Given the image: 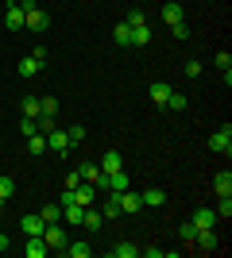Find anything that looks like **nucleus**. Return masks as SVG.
I'll return each instance as SVG.
<instances>
[{
	"mask_svg": "<svg viewBox=\"0 0 232 258\" xmlns=\"http://www.w3.org/2000/svg\"><path fill=\"white\" fill-rule=\"evenodd\" d=\"M43 239H47V247H51V250H66L70 235L62 231V220H58V224H47L43 227Z\"/></svg>",
	"mask_w": 232,
	"mask_h": 258,
	"instance_id": "obj_1",
	"label": "nucleus"
},
{
	"mask_svg": "<svg viewBox=\"0 0 232 258\" xmlns=\"http://www.w3.org/2000/svg\"><path fill=\"white\" fill-rule=\"evenodd\" d=\"M77 173H81V181H89V185H101V189L109 185V173L101 170V166H93V162H81V166H77Z\"/></svg>",
	"mask_w": 232,
	"mask_h": 258,
	"instance_id": "obj_2",
	"label": "nucleus"
},
{
	"mask_svg": "<svg viewBox=\"0 0 232 258\" xmlns=\"http://www.w3.org/2000/svg\"><path fill=\"white\" fill-rule=\"evenodd\" d=\"M20 8H23V4H20ZM47 23H51V20H47V12H39L35 4H31V8H23V27H27V31H47Z\"/></svg>",
	"mask_w": 232,
	"mask_h": 258,
	"instance_id": "obj_3",
	"label": "nucleus"
},
{
	"mask_svg": "<svg viewBox=\"0 0 232 258\" xmlns=\"http://www.w3.org/2000/svg\"><path fill=\"white\" fill-rule=\"evenodd\" d=\"M116 201H120V212H124V216H135L140 208H144V201H140V193H135V189H124V193H116Z\"/></svg>",
	"mask_w": 232,
	"mask_h": 258,
	"instance_id": "obj_4",
	"label": "nucleus"
},
{
	"mask_svg": "<svg viewBox=\"0 0 232 258\" xmlns=\"http://www.w3.org/2000/svg\"><path fill=\"white\" fill-rule=\"evenodd\" d=\"M209 151H224V154L232 151V127H228V123H224L221 131H213V135H209Z\"/></svg>",
	"mask_w": 232,
	"mask_h": 258,
	"instance_id": "obj_5",
	"label": "nucleus"
},
{
	"mask_svg": "<svg viewBox=\"0 0 232 258\" xmlns=\"http://www.w3.org/2000/svg\"><path fill=\"white\" fill-rule=\"evenodd\" d=\"M23 254H27V258H47V254H51V247H47V239H43V235H27V247H23Z\"/></svg>",
	"mask_w": 232,
	"mask_h": 258,
	"instance_id": "obj_6",
	"label": "nucleus"
},
{
	"mask_svg": "<svg viewBox=\"0 0 232 258\" xmlns=\"http://www.w3.org/2000/svg\"><path fill=\"white\" fill-rule=\"evenodd\" d=\"M47 151H55V154H66L70 151V139H66V131H47Z\"/></svg>",
	"mask_w": 232,
	"mask_h": 258,
	"instance_id": "obj_7",
	"label": "nucleus"
},
{
	"mask_svg": "<svg viewBox=\"0 0 232 258\" xmlns=\"http://www.w3.org/2000/svg\"><path fill=\"white\" fill-rule=\"evenodd\" d=\"M182 20H186V8H182L178 0L163 4V23H166V27H174V23H182Z\"/></svg>",
	"mask_w": 232,
	"mask_h": 258,
	"instance_id": "obj_8",
	"label": "nucleus"
},
{
	"mask_svg": "<svg viewBox=\"0 0 232 258\" xmlns=\"http://www.w3.org/2000/svg\"><path fill=\"white\" fill-rule=\"evenodd\" d=\"M194 247H198V250H213V247H217V231H213V227H198Z\"/></svg>",
	"mask_w": 232,
	"mask_h": 258,
	"instance_id": "obj_9",
	"label": "nucleus"
},
{
	"mask_svg": "<svg viewBox=\"0 0 232 258\" xmlns=\"http://www.w3.org/2000/svg\"><path fill=\"white\" fill-rule=\"evenodd\" d=\"M70 197H74L81 208L93 205V197H97V185H77V189H70Z\"/></svg>",
	"mask_w": 232,
	"mask_h": 258,
	"instance_id": "obj_10",
	"label": "nucleus"
},
{
	"mask_svg": "<svg viewBox=\"0 0 232 258\" xmlns=\"http://www.w3.org/2000/svg\"><path fill=\"white\" fill-rule=\"evenodd\" d=\"M105 189H112V193H124V189H132V177H128V170L109 173V185H105Z\"/></svg>",
	"mask_w": 232,
	"mask_h": 258,
	"instance_id": "obj_11",
	"label": "nucleus"
},
{
	"mask_svg": "<svg viewBox=\"0 0 232 258\" xmlns=\"http://www.w3.org/2000/svg\"><path fill=\"white\" fill-rule=\"evenodd\" d=\"M4 23H8V31H23V8H20V0H16V4H8Z\"/></svg>",
	"mask_w": 232,
	"mask_h": 258,
	"instance_id": "obj_12",
	"label": "nucleus"
},
{
	"mask_svg": "<svg viewBox=\"0 0 232 258\" xmlns=\"http://www.w3.org/2000/svg\"><path fill=\"white\" fill-rule=\"evenodd\" d=\"M20 227H23V235H43L47 220H43V216H23V220H20Z\"/></svg>",
	"mask_w": 232,
	"mask_h": 258,
	"instance_id": "obj_13",
	"label": "nucleus"
},
{
	"mask_svg": "<svg viewBox=\"0 0 232 258\" xmlns=\"http://www.w3.org/2000/svg\"><path fill=\"white\" fill-rule=\"evenodd\" d=\"M16 70H20V77H35L39 70H43V62H39L35 54H27V58H20V66H16Z\"/></svg>",
	"mask_w": 232,
	"mask_h": 258,
	"instance_id": "obj_14",
	"label": "nucleus"
},
{
	"mask_svg": "<svg viewBox=\"0 0 232 258\" xmlns=\"http://www.w3.org/2000/svg\"><path fill=\"white\" fill-rule=\"evenodd\" d=\"M62 254H70V258H89L93 254V247H89L85 239H74V243H66V250Z\"/></svg>",
	"mask_w": 232,
	"mask_h": 258,
	"instance_id": "obj_15",
	"label": "nucleus"
},
{
	"mask_svg": "<svg viewBox=\"0 0 232 258\" xmlns=\"http://www.w3.org/2000/svg\"><path fill=\"white\" fill-rule=\"evenodd\" d=\"M101 170H105V173L124 170V154H120V151H109V154H105V162H101Z\"/></svg>",
	"mask_w": 232,
	"mask_h": 258,
	"instance_id": "obj_16",
	"label": "nucleus"
},
{
	"mask_svg": "<svg viewBox=\"0 0 232 258\" xmlns=\"http://www.w3.org/2000/svg\"><path fill=\"white\" fill-rule=\"evenodd\" d=\"M213 62H217V70L224 74V85H232V54H228V50H221L217 58H213Z\"/></svg>",
	"mask_w": 232,
	"mask_h": 258,
	"instance_id": "obj_17",
	"label": "nucleus"
},
{
	"mask_svg": "<svg viewBox=\"0 0 232 258\" xmlns=\"http://www.w3.org/2000/svg\"><path fill=\"white\" fill-rule=\"evenodd\" d=\"M194 227H217V212L213 208H198L194 212Z\"/></svg>",
	"mask_w": 232,
	"mask_h": 258,
	"instance_id": "obj_18",
	"label": "nucleus"
},
{
	"mask_svg": "<svg viewBox=\"0 0 232 258\" xmlns=\"http://www.w3.org/2000/svg\"><path fill=\"white\" fill-rule=\"evenodd\" d=\"M140 201H144V208H159L166 205V193L163 189H147V193H140Z\"/></svg>",
	"mask_w": 232,
	"mask_h": 258,
	"instance_id": "obj_19",
	"label": "nucleus"
},
{
	"mask_svg": "<svg viewBox=\"0 0 232 258\" xmlns=\"http://www.w3.org/2000/svg\"><path fill=\"white\" fill-rule=\"evenodd\" d=\"M112 43L116 46H132V27H128V23H116V27H112Z\"/></svg>",
	"mask_w": 232,
	"mask_h": 258,
	"instance_id": "obj_20",
	"label": "nucleus"
},
{
	"mask_svg": "<svg viewBox=\"0 0 232 258\" xmlns=\"http://www.w3.org/2000/svg\"><path fill=\"white\" fill-rule=\"evenodd\" d=\"M213 189H217V197H232V173L221 170V173H217V181H213Z\"/></svg>",
	"mask_w": 232,
	"mask_h": 258,
	"instance_id": "obj_21",
	"label": "nucleus"
},
{
	"mask_svg": "<svg viewBox=\"0 0 232 258\" xmlns=\"http://www.w3.org/2000/svg\"><path fill=\"white\" fill-rule=\"evenodd\" d=\"M147 93H151V100H155V104L163 108V104H166V97H170V85H166V81H155V85L147 89Z\"/></svg>",
	"mask_w": 232,
	"mask_h": 258,
	"instance_id": "obj_22",
	"label": "nucleus"
},
{
	"mask_svg": "<svg viewBox=\"0 0 232 258\" xmlns=\"http://www.w3.org/2000/svg\"><path fill=\"white\" fill-rule=\"evenodd\" d=\"M39 116H43V119H55L58 116V100L55 97H39Z\"/></svg>",
	"mask_w": 232,
	"mask_h": 258,
	"instance_id": "obj_23",
	"label": "nucleus"
},
{
	"mask_svg": "<svg viewBox=\"0 0 232 258\" xmlns=\"http://www.w3.org/2000/svg\"><path fill=\"white\" fill-rule=\"evenodd\" d=\"M27 151H31V154H47V135H43V131L27 135Z\"/></svg>",
	"mask_w": 232,
	"mask_h": 258,
	"instance_id": "obj_24",
	"label": "nucleus"
},
{
	"mask_svg": "<svg viewBox=\"0 0 232 258\" xmlns=\"http://www.w3.org/2000/svg\"><path fill=\"white\" fill-rule=\"evenodd\" d=\"M147 43H151V27H147V23L132 27V46H147Z\"/></svg>",
	"mask_w": 232,
	"mask_h": 258,
	"instance_id": "obj_25",
	"label": "nucleus"
},
{
	"mask_svg": "<svg viewBox=\"0 0 232 258\" xmlns=\"http://www.w3.org/2000/svg\"><path fill=\"white\" fill-rule=\"evenodd\" d=\"M109 254L112 258H135V254H140V247H135V243H116Z\"/></svg>",
	"mask_w": 232,
	"mask_h": 258,
	"instance_id": "obj_26",
	"label": "nucleus"
},
{
	"mask_svg": "<svg viewBox=\"0 0 232 258\" xmlns=\"http://www.w3.org/2000/svg\"><path fill=\"white\" fill-rule=\"evenodd\" d=\"M186 104H190V100L182 97V93H174V89H170V97H166V104H163V108H170V112H182Z\"/></svg>",
	"mask_w": 232,
	"mask_h": 258,
	"instance_id": "obj_27",
	"label": "nucleus"
},
{
	"mask_svg": "<svg viewBox=\"0 0 232 258\" xmlns=\"http://www.w3.org/2000/svg\"><path fill=\"white\" fill-rule=\"evenodd\" d=\"M101 220H105V216H101V212H93V205H89V208H85V220H81V224H85L89 231H101Z\"/></svg>",
	"mask_w": 232,
	"mask_h": 258,
	"instance_id": "obj_28",
	"label": "nucleus"
},
{
	"mask_svg": "<svg viewBox=\"0 0 232 258\" xmlns=\"http://www.w3.org/2000/svg\"><path fill=\"white\" fill-rule=\"evenodd\" d=\"M39 216H43L47 224H58V220H62V205H47V208H43Z\"/></svg>",
	"mask_w": 232,
	"mask_h": 258,
	"instance_id": "obj_29",
	"label": "nucleus"
},
{
	"mask_svg": "<svg viewBox=\"0 0 232 258\" xmlns=\"http://www.w3.org/2000/svg\"><path fill=\"white\" fill-rule=\"evenodd\" d=\"M66 139H70V147H77V143L85 139V127H81V123H70V131H66Z\"/></svg>",
	"mask_w": 232,
	"mask_h": 258,
	"instance_id": "obj_30",
	"label": "nucleus"
},
{
	"mask_svg": "<svg viewBox=\"0 0 232 258\" xmlns=\"http://www.w3.org/2000/svg\"><path fill=\"white\" fill-rule=\"evenodd\" d=\"M124 23H128V27H140V23H147L144 8H132V12H128V16H124Z\"/></svg>",
	"mask_w": 232,
	"mask_h": 258,
	"instance_id": "obj_31",
	"label": "nucleus"
},
{
	"mask_svg": "<svg viewBox=\"0 0 232 258\" xmlns=\"http://www.w3.org/2000/svg\"><path fill=\"white\" fill-rule=\"evenodd\" d=\"M23 116L39 119V97H23Z\"/></svg>",
	"mask_w": 232,
	"mask_h": 258,
	"instance_id": "obj_32",
	"label": "nucleus"
},
{
	"mask_svg": "<svg viewBox=\"0 0 232 258\" xmlns=\"http://www.w3.org/2000/svg\"><path fill=\"white\" fill-rule=\"evenodd\" d=\"M213 212H217V220H228L232 216V197H221V205L213 208Z\"/></svg>",
	"mask_w": 232,
	"mask_h": 258,
	"instance_id": "obj_33",
	"label": "nucleus"
},
{
	"mask_svg": "<svg viewBox=\"0 0 232 258\" xmlns=\"http://www.w3.org/2000/svg\"><path fill=\"white\" fill-rule=\"evenodd\" d=\"M12 193H16V181H12V177H0V197L12 201Z\"/></svg>",
	"mask_w": 232,
	"mask_h": 258,
	"instance_id": "obj_34",
	"label": "nucleus"
},
{
	"mask_svg": "<svg viewBox=\"0 0 232 258\" xmlns=\"http://www.w3.org/2000/svg\"><path fill=\"white\" fill-rule=\"evenodd\" d=\"M20 131H23V135H35V131H39V119L23 116V119H20Z\"/></svg>",
	"mask_w": 232,
	"mask_h": 258,
	"instance_id": "obj_35",
	"label": "nucleus"
},
{
	"mask_svg": "<svg viewBox=\"0 0 232 258\" xmlns=\"http://www.w3.org/2000/svg\"><path fill=\"white\" fill-rule=\"evenodd\" d=\"M105 216H120V201H116V193L105 201Z\"/></svg>",
	"mask_w": 232,
	"mask_h": 258,
	"instance_id": "obj_36",
	"label": "nucleus"
},
{
	"mask_svg": "<svg viewBox=\"0 0 232 258\" xmlns=\"http://www.w3.org/2000/svg\"><path fill=\"white\" fill-rule=\"evenodd\" d=\"M170 31H174V39H190V23L182 20V23H174V27H170Z\"/></svg>",
	"mask_w": 232,
	"mask_h": 258,
	"instance_id": "obj_37",
	"label": "nucleus"
},
{
	"mask_svg": "<svg viewBox=\"0 0 232 258\" xmlns=\"http://www.w3.org/2000/svg\"><path fill=\"white\" fill-rule=\"evenodd\" d=\"M194 235H198V227H194V220H190V224H182V239H186V243H194Z\"/></svg>",
	"mask_w": 232,
	"mask_h": 258,
	"instance_id": "obj_38",
	"label": "nucleus"
},
{
	"mask_svg": "<svg viewBox=\"0 0 232 258\" xmlns=\"http://www.w3.org/2000/svg\"><path fill=\"white\" fill-rule=\"evenodd\" d=\"M77 185H81V173L70 170V173H66V189H77Z\"/></svg>",
	"mask_w": 232,
	"mask_h": 258,
	"instance_id": "obj_39",
	"label": "nucleus"
},
{
	"mask_svg": "<svg viewBox=\"0 0 232 258\" xmlns=\"http://www.w3.org/2000/svg\"><path fill=\"white\" fill-rule=\"evenodd\" d=\"M186 77L194 81V77H201V62H186Z\"/></svg>",
	"mask_w": 232,
	"mask_h": 258,
	"instance_id": "obj_40",
	"label": "nucleus"
},
{
	"mask_svg": "<svg viewBox=\"0 0 232 258\" xmlns=\"http://www.w3.org/2000/svg\"><path fill=\"white\" fill-rule=\"evenodd\" d=\"M8 247H12V239L4 235V231H0V254H4V250H8Z\"/></svg>",
	"mask_w": 232,
	"mask_h": 258,
	"instance_id": "obj_41",
	"label": "nucleus"
},
{
	"mask_svg": "<svg viewBox=\"0 0 232 258\" xmlns=\"http://www.w3.org/2000/svg\"><path fill=\"white\" fill-rule=\"evenodd\" d=\"M4 208H8V201H4V197H0V212H4Z\"/></svg>",
	"mask_w": 232,
	"mask_h": 258,
	"instance_id": "obj_42",
	"label": "nucleus"
}]
</instances>
